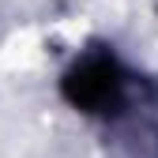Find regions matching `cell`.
I'll use <instances>...</instances> for the list:
<instances>
[{
	"instance_id": "1",
	"label": "cell",
	"mask_w": 158,
	"mask_h": 158,
	"mask_svg": "<svg viewBox=\"0 0 158 158\" xmlns=\"http://www.w3.org/2000/svg\"><path fill=\"white\" fill-rule=\"evenodd\" d=\"M68 98L79 109H109L117 98H121V72H117L113 60L106 56H90L83 60L72 75H68Z\"/></svg>"
}]
</instances>
